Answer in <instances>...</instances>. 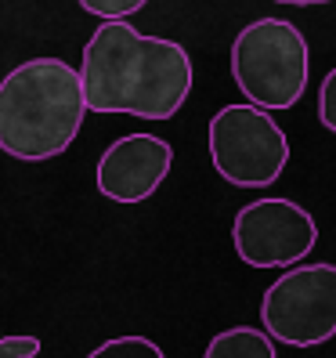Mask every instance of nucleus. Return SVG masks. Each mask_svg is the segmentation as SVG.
Here are the masks:
<instances>
[{"label":"nucleus","instance_id":"10","mask_svg":"<svg viewBox=\"0 0 336 358\" xmlns=\"http://www.w3.org/2000/svg\"><path fill=\"white\" fill-rule=\"evenodd\" d=\"M149 0H80V8L83 11H91V15H98V18H127V15H134V11H141Z\"/></svg>","mask_w":336,"mask_h":358},{"label":"nucleus","instance_id":"1","mask_svg":"<svg viewBox=\"0 0 336 358\" xmlns=\"http://www.w3.org/2000/svg\"><path fill=\"white\" fill-rule=\"evenodd\" d=\"M192 58L166 36H141L127 18H109L83 44V101L98 116L170 120L192 91Z\"/></svg>","mask_w":336,"mask_h":358},{"label":"nucleus","instance_id":"13","mask_svg":"<svg viewBox=\"0 0 336 358\" xmlns=\"http://www.w3.org/2000/svg\"><path fill=\"white\" fill-rule=\"evenodd\" d=\"M275 4H293V8H307V4H329V0H275Z\"/></svg>","mask_w":336,"mask_h":358},{"label":"nucleus","instance_id":"6","mask_svg":"<svg viewBox=\"0 0 336 358\" xmlns=\"http://www.w3.org/2000/svg\"><path fill=\"white\" fill-rule=\"evenodd\" d=\"M232 243L249 268H293L319 243V224L300 203L268 196L246 203L232 221Z\"/></svg>","mask_w":336,"mask_h":358},{"label":"nucleus","instance_id":"8","mask_svg":"<svg viewBox=\"0 0 336 358\" xmlns=\"http://www.w3.org/2000/svg\"><path fill=\"white\" fill-rule=\"evenodd\" d=\"M203 358H279L275 341L254 326H232L206 344Z\"/></svg>","mask_w":336,"mask_h":358},{"label":"nucleus","instance_id":"3","mask_svg":"<svg viewBox=\"0 0 336 358\" xmlns=\"http://www.w3.org/2000/svg\"><path fill=\"white\" fill-rule=\"evenodd\" d=\"M232 76L249 105L268 113L293 109L311 76L304 33L286 18H257L232 44Z\"/></svg>","mask_w":336,"mask_h":358},{"label":"nucleus","instance_id":"2","mask_svg":"<svg viewBox=\"0 0 336 358\" xmlns=\"http://www.w3.org/2000/svg\"><path fill=\"white\" fill-rule=\"evenodd\" d=\"M83 116L80 69L61 58H29L0 80V149L22 163L61 156L76 141Z\"/></svg>","mask_w":336,"mask_h":358},{"label":"nucleus","instance_id":"11","mask_svg":"<svg viewBox=\"0 0 336 358\" xmlns=\"http://www.w3.org/2000/svg\"><path fill=\"white\" fill-rule=\"evenodd\" d=\"M319 120L322 127L336 134V66L322 76V87H319Z\"/></svg>","mask_w":336,"mask_h":358},{"label":"nucleus","instance_id":"5","mask_svg":"<svg viewBox=\"0 0 336 358\" xmlns=\"http://www.w3.org/2000/svg\"><path fill=\"white\" fill-rule=\"evenodd\" d=\"M210 159L214 171L239 188H264L279 181L289 163V138L268 109L224 105L210 120Z\"/></svg>","mask_w":336,"mask_h":358},{"label":"nucleus","instance_id":"7","mask_svg":"<svg viewBox=\"0 0 336 358\" xmlns=\"http://www.w3.org/2000/svg\"><path fill=\"white\" fill-rule=\"evenodd\" d=\"M174 163V149L156 134H127L98 159V192L112 203H145L156 196Z\"/></svg>","mask_w":336,"mask_h":358},{"label":"nucleus","instance_id":"9","mask_svg":"<svg viewBox=\"0 0 336 358\" xmlns=\"http://www.w3.org/2000/svg\"><path fill=\"white\" fill-rule=\"evenodd\" d=\"M87 358H166V355L149 336H116V341H105L101 348H94Z\"/></svg>","mask_w":336,"mask_h":358},{"label":"nucleus","instance_id":"4","mask_svg":"<svg viewBox=\"0 0 336 358\" xmlns=\"http://www.w3.org/2000/svg\"><path fill=\"white\" fill-rule=\"evenodd\" d=\"M261 326L286 348H319L336 336V264H293L268 286Z\"/></svg>","mask_w":336,"mask_h":358},{"label":"nucleus","instance_id":"12","mask_svg":"<svg viewBox=\"0 0 336 358\" xmlns=\"http://www.w3.org/2000/svg\"><path fill=\"white\" fill-rule=\"evenodd\" d=\"M40 336H0V358H36Z\"/></svg>","mask_w":336,"mask_h":358}]
</instances>
